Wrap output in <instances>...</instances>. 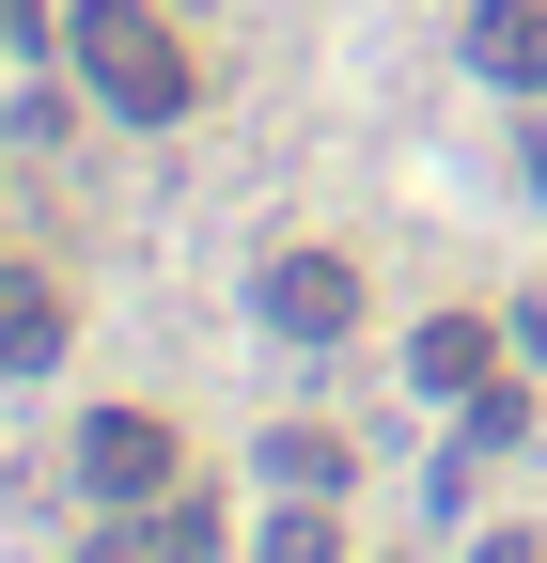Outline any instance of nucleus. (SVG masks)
Returning <instances> with one entry per match:
<instances>
[{"mask_svg":"<svg viewBox=\"0 0 547 563\" xmlns=\"http://www.w3.org/2000/svg\"><path fill=\"white\" fill-rule=\"evenodd\" d=\"M469 563H547V532H501V548H469Z\"/></svg>","mask_w":547,"mask_h":563,"instance_id":"obj_10","label":"nucleus"},{"mask_svg":"<svg viewBox=\"0 0 547 563\" xmlns=\"http://www.w3.org/2000/svg\"><path fill=\"white\" fill-rule=\"evenodd\" d=\"M47 361H63V298L32 266H0V376H47Z\"/></svg>","mask_w":547,"mask_h":563,"instance_id":"obj_6","label":"nucleus"},{"mask_svg":"<svg viewBox=\"0 0 547 563\" xmlns=\"http://www.w3.org/2000/svg\"><path fill=\"white\" fill-rule=\"evenodd\" d=\"M266 563H345V532H328V517L298 501V517H266Z\"/></svg>","mask_w":547,"mask_h":563,"instance_id":"obj_9","label":"nucleus"},{"mask_svg":"<svg viewBox=\"0 0 547 563\" xmlns=\"http://www.w3.org/2000/svg\"><path fill=\"white\" fill-rule=\"evenodd\" d=\"M516 173H532V203H547V125H532V157H516Z\"/></svg>","mask_w":547,"mask_h":563,"instance_id":"obj_11","label":"nucleus"},{"mask_svg":"<svg viewBox=\"0 0 547 563\" xmlns=\"http://www.w3.org/2000/svg\"><path fill=\"white\" fill-rule=\"evenodd\" d=\"M266 470H282V485H298V501H328V485H345V439H282V454H266Z\"/></svg>","mask_w":547,"mask_h":563,"instance_id":"obj_8","label":"nucleus"},{"mask_svg":"<svg viewBox=\"0 0 547 563\" xmlns=\"http://www.w3.org/2000/svg\"><path fill=\"white\" fill-rule=\"evenodd\" d=\"M79 485H94V501H172V422H157V407L79 422Z\"/></svg>","mask_w":547,"mask_h":563,"instance_id":"obj_2","label":"nucleus"},{"mask_svg":"<svg viewBox=\"0 0 547 563\" xmlns=\"http://www.w3.org/2000/svg\"><path fill=\"white\" fill-rule=\"evenodd\" d=\"M63 47H79V79H94L125 125H172V110H188V47L142 16V0H79V16H63Z\"/></svg>","mask_w":547,"mask_h":563,"instance_id":"obj_1","label":"nucleus"},{"mask_svg":"<svg viewBox=\"0 0 547 563\" xmlns=\"http://www.w3.org/2000/svg\"><path fill=\"white\" fill-rule=\"evenodd\" d=\"M406 376H423V391H485V313H423Z\"/></svg>","mask_w":547,"mask_h":563,"instance_id":"obj_7","label":"nucleus"},{"mask_svg":"<svg viewBox=\"0 0 547 563\" xmlns=\"http://www.w3.org/2000/svg\"><path fill=\"white\" fill-rule=\"evenodd\" d=\"M469 63L501 95H547V0H469Z\"/></svg>","mask_w":547,"mask_h":563,"instance_id":"obj_5","label":"nucleus"},{"mask_svg":"<svg viewBox=\"0 0 547 563\" xmlns=\"http://www.w3.org/2000/svg\"><path fill=\"white\" fill-rule=\"evenodd\" d=\"M266 329H282V344H345L360 329V266L345 251H282V266H266Z\"/></svg>","mask_w":547,"mask_h":563,"instance_id":"obj_3","label":"nucleus"},{"mask_svg":"<svg viewBox=\"0 0 547 563\" xmlns=\"http://www.w3.org/2000/svg\"><path fill=\"white\" fill-rule=\"evenodd\" d=\"M203 548H220V501H188V485L172 501H110V532H94V563H203Z\"/></svg>","mask_w":547,"mask_h":563,"instance_id":"obj_4","label":"nucleus"}]
</instances>
